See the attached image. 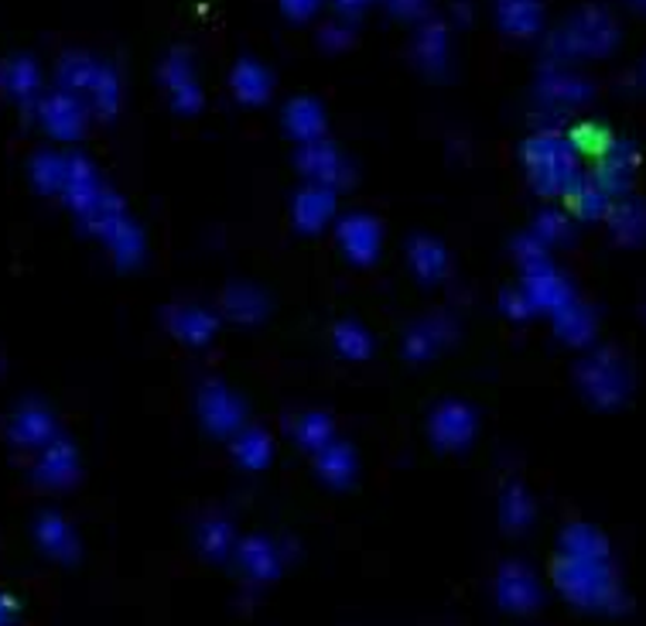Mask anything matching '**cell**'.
I'll list each match as a JSON object with an SVG mask.
<instances>
[{
	"mask_svg": "<svg viewBox=\"0 0 646 626\" xmlns=\"http://www.w3.org/2000/svg\"><path fill=\"white\" fill-rule=\"evenodd\" d=\"M237 89L247 97V100H260L264 97V89H267V82H264V72L257 69V66H244L240 72H237Z\"/></svg>",
	"mask_w": 646,
	"mask_h": 626,
	"instance_id": "8992f818",
	"label": "cell"
},
{
	"mask_svg": "<svg viewBox=\"0 0 646 626\" xmlns=\"http://www.w3.org/2000/svg\"><path fill=\"white\" fill-rule=\"evenodd\" d=\"M636 4H643V8H646V0H636Z\"/></svg>",
	"mask_w": 646,
	"mask_h": 626,
	"instance_id": "8fae6325",
	"label": "cell"
},
{
	"mask_svg": "<svg viewBox=\"0 0 646 626\" xmlns=\"http://www.w3.org/2000/svg\"><path fill=\"white\" fill-rule=\"evenodd\" d=\"M62 79L72 89H89V93L97 97L100 107H113V100H117V82H113V76L103 72L100 66L86 62V59H69L62 66Z\"/></svg>",
	"mask_w": 646,
	"mask_h": 626,
	"instance_id": "6da1fadb",
	"label": "cell"
},
{
	"mask_svg": "<svg viewBox=\"0 0 646 626\" xmlns=\"http://www.w3.org/2000/svg\"><path fill=\"white\" fill-rule=\"evenodd\" d=\"M44 123H49V130L69 138V133H79L82 127V110L72 97H52L44 103Z\"/></svg>",
	"mask_w": 646,
	"mask_h": 626,
	"instance_id": "3957f363",
	"label": "cell"
},
{
	"mask_svg": "<svg viewBox=\"0 0 646 626\" xmlns=\"http://www.w3.org/2000/svg\"><path fill=\"white\" fill-rule=\"evenodd\" d=\"M318 8V0H285V11L295 18H308Z\"/></svg>",
	"mask_w": 646,
	"mask_h": 626,
	"instance_id": "52a82bcc",
	"label": "cell"
},
{
	"mask_svg": "<svg viewBox=\"0 0 646 626\" xmlns=\"http://www.w3.org/2000/svg\"><path fill=\"white\" fill-rule=\"evenodd\" d=\"M336 4H339L342 11L352 14V11H362V8H366V0H336Z\"/></svg>",
	"mask_w": 646,
	"mask_h": 626,
	"instance_id": "9c48e42d",
	"label": "cell"
},
{
	"mask_svg": "<svg viewBox=\"0 0 646 626\" xmlns=\"http://www.w3.org/2000/svg\"><path fill=\"white\" fill-rule=\"evenodd\" d=\"M394 4V11H400V14H418L421 8H425V0H390Z\"/></svg>",
	"mask_w": 646,
	"mask_h": 626,
	"instance_id": "ba28073f",
	"label": "cell"
},
{
	"mask_svg": "<svg viewBox=\"0 0 646 626\" xmlns=\"http://www.w3.org/2000/svg\"><path fill=\"white\" fill-rule=\"evenodd\" d=\"M499 18L510 31L537 28V0H499Z\"/></svg>",
	"mask_w": 646,
	"mask_h": 626,
	"instance_id": "277c9868",
	"label": "cell"
},
{
	"mask_svg": "<svg viewBox=\"0 0 646 626\" xmlns=\"http://www.w3.org/2000/svg\"><path fill=\"white\" fill-rule=\"evenodd\" d=\"M4 82H8V89H11L14 97L28 100L34 89H38V69L28 59H18V62H11L4 69Z\"/></svg>",
	"mask_w": 646,
	"mask_h": 626,
	"instance_id": "5b68a950",
	"label": "cell"
},
{
	"mask_svg": "<svg viewBox=\"0 0 646 626\" xmlns=\"http://www.w3.org/2000/svg\"><path fill=\"white\" fill-rule=\"evenodd\" d=\"M0 619H4V599H0Z\"/></svg>",
	"mask_w": 646,
	"mask_h": 626,
	"instance_id": "30bf717a",
	"label": "cell"
},
{
	"mask_svg": "<svg viewBox=\"0 0 646 626\" xmlns=\"http://www.w3.org/2000/svg\"><path fill=\"white\" fill-rule=\"evenodd\" d=\"M616 38V28L606 14H585L572 34V41L578 44V49H588V52H606L609 44Z\"/></svg>",
	"mask_w": 646,
	"mask_h": 626,
	"instance_id": "7a4b0ae2",
	"label": "cell"
}]
</instances>
